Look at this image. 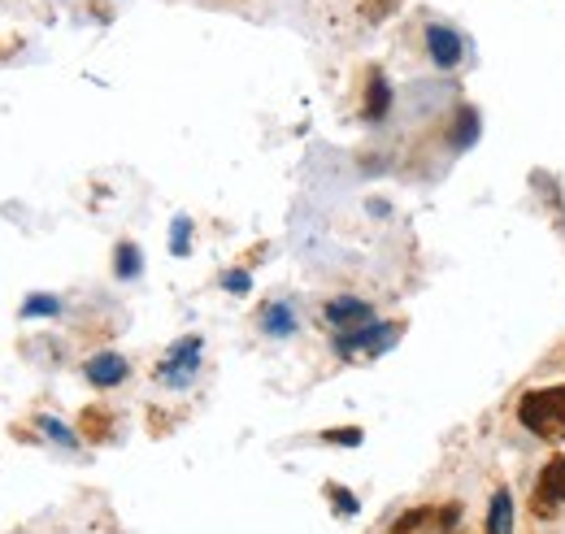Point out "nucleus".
Masks as SVG:
<instances>
[{"instance_id":"0eeeda50","label":"nucleus","mask_w":565,"mask_h":534,"mask_svg":"<svg viewBox=\"0 0 565 534\" xmlns=\"http://www.w3.org/2000/svg\"><path fill=\"white\" fill-rule=\"evenodd\" d=\"M557 509V504H565V457H557V461H548V469H544V478H540V509Z\"/></svg>"},{"instance_id":"2eb2a0df","label":"nucleus","mask_w":565,"mask_h":534,"mask_svg":"<svg viewBox=\"0 0 565 534\" xmlns=\"http://www.w3.org/2000/svg\"><path fill=\"white\" fill-rule=\"evenodd\" d=\"M40 426H44V435H49V439H57L62 448H74V444H78V439H74V435H71V426H62L57 417H44Z\"/></svg>"},{"instance_id":"9b49d317","label":"nucleus","mask_w":565,"mask_h":534,"mask_svg":"<svg viewBox=\"0 0 565 534\" xmlns=\"http://www.w3.org/2000/svg\"><path fill=\"white\" fill-rule=\"evenodd\" d=\"M62 313V300L57 296H26L22 300V318L31 322V318H57Z\"/></svg>"},{"instance_id":"7ed1b4c3","label":"nucleus","mask_w":565,"mask_h":534,"mask_svg":"<svg viewBox=\"0 0 565 534\" xmlns=\"http://www.w3.org/2000/svg\"><path fill=\"white\" fill-rule=\"evenodd\" d=\"M196 370H201V339L188 334V339H179V343L170 348V356L161 361V383L188 387V383L196 378Z\"/></svg>"},{"instance_id":"f257e3e1","label":"nucleus","mask_w":565,"mask_h":534,"mask_svg":"<svg viewBox=\"0 0 565 534\" xmlns=\"http://www.w3.org/2000/svg\"><path fill=\"white\" fill-rule=\"evenodd\" d=\"M518 417L526 430H535L540 439H565V387L548 392H531L518 404Z\"/></svg>"},{"instance_id":"6e6552de","label":"nucleus","mask_w":565,"mask_h":534,"mask_svg":"<svg viewBox=\"0 0 565 534\" xmlns=\"http://www.w3.org/2000/svg\"><path fill=\"white\" fill-rule=\"evenodd\" d=\"M262 331L275 334V339H287V334L296 331V309H291L287 300L266 305V309H262Z\"/></svg>"},{"instance_id":"9d476101","label":"nucleus","mask_w":565,"mask_h":534,"mask_svg":"<svg viewBox=\"0 0 565 534\" xmlns=\"http://www.w3.org/2000/svg\"><path fill=\"white\" fill-rule=\"evenodd\" d=\"M513 531V495L500 491L492 500V517H488V534H509Z\"/></svg>"},{"instance_id":"423d86ee","label":"nucleus","mask_w":565,"mask_h":534,"mask_svg":"<svg viewBox=\"0 0 565 534\" xmlns=\"http://www.w3.org/2000/svg\"><path fill=\"white\" fill-rule=\"evenodd\" d=\"M83 374H87L92 387H118V383L127 378V361H122L118 352H100V356H92V361L83 365Z\"/></svg>"},{"instance_id":"f03ea898","label":"nucleus","mask_w":565,"mask_h":534,"mask_svg":"<svg viewBox=\"0 0 565 534\" xmlns=\"http://www.w3.org/2000/svg\"><path fill=\"white\" fill-rule=\"evenodd\" d=\"M396 334H401L396 322H365V327H356V331H349V334H335V348H340L344 356H353V352L379 356V352H387V348L396 343Z\"/></svg>"},{"instance_id":"1a4fd4ad","label":"nucleus","mask_w":565,"mask_h":534,"mask_svg":"<svg viewBox=\"0 0 565 534\" xmlns=\"http://www.w3.org/2000/svg\"><path fill=\"white\" fill-rule=\"evenodd\" d=\"M387 105H392V87H387L383 74H374L370 78V96H365V118L370 122H383L387 118Z\"/></svg>"},{"instance_id":"39448f33","label":"nucleus","mask_w":565,"mask_h":534,"mask_svg":"<svg viewBox=\"0 0 565 534\" xmlns=\"http://www.w3.org/2000/svg\"><path fill=\"white\" fill-rule=\"evenodd\" d=\"M426 49H430V62L439 70H452L461 62V35H457L452 26L430 22V26H426Z\"/></svg>"},{"instance_id":"ddd939ff","label":"nucleus","mask_w":565,"mask_h":534,"mask_svg":"<svg viewBox=\"0 0 565 534\" xmlns=\"http://www.w3.org/2000/svg\"><path fill=\"white\" fill-rule=\"evenodd\" d=\"M188 248H192V222L188 217H174V226H170V253L174 257H188Z\"/></svg>"},{"instance_id":"20e7f679","label":"nucleus","mask_w":565,"mask_h":534,"mask_svg":"<svg viewBox=\"0 0 565 534\" xmlns=\"http://www.w3.org/2000/svg\"><path fill=\"white\" fill-rule=\"evenodd\" d=\"M327 322L335 327V334H349L356 327H365V322H374V309L365 300H356V296H335L327 305Z\"/></svg>"},{"instance_id":"4468645a","label":"nucleus","mask_w":565,"mask_h":534,"mask_svg":"<svg viewBox=\"0 0 565 534\" xmlns=\"http://www.w3.org/2000/svg\"><path fill=\"white\" fill-rule=\"evenodd\" d=\"M457 118H461V122H457V135H452V139H457V148H466L470 139H479V114H470V109H461Z\"/></svg>"},{"instance_id":"f3484780","label":"nucleus","mask_w":565,"mask_h":534,"mask_svg":"<svg viewBox=\"0 0 565 534\" xmlns=\"http://www.w3.org/2000/svg\"><path fill=\"white\" fill-rule=\"evenodd\" d=\"M327 439H331V444H349V448H356V444H361V430H353V426H344V430H327Z\"/></svg>"},{"instance_id":"a211bd4d","label":"nucleus","mask_w":565,"mask_h":534,"mask_svg":"<svg viewBox=\"0 0 565 534\" xmlns=\"http://www.w3.org/2000/svg\"><path fill=\"white\" fill-rule=\"evenodd\" d=\"M335 500H340V509H344V513H353V509H356L353 495H349V491H335Z\"/></svg>"},{"instance_id":"f8f14e48","label":"nucleus","mask_w":565,"mask_h":534,"mask_svg":"<svg viewBox=\"0 0 565 534\" xmlns=\"http://www.w3.org/2000/svg\"><path fill=\"white\" fill-rule=\"evenodd\" d=\"M114 257H118V261H114V274H118V278H140V248H136V244H118Z\"/></svg>"},{"instance_id":"dca6fc26","label":"nucleus","mask_w":565,"mask_h":534,"mask_svg":"<svg viewBox=\"0 0 565 534\" xmlns=\"http://www.w3.org/2000/svg\"><path fill=\"white\" fill-rule=\"evenodd\" d=\"M222 287H226V291H235V296H244V291L253 287V278H248L244 269H231V274H222Z\"/></svg>"}]
</instances>
